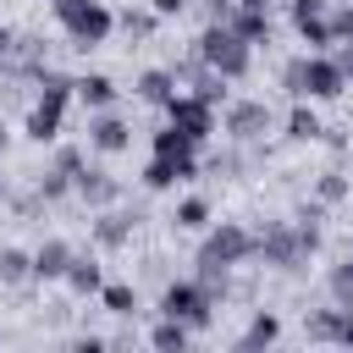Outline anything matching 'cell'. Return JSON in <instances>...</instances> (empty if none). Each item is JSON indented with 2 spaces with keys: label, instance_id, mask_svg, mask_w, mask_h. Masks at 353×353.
Wrapping results in <instances>:
<instances>
[{
  "label": "cell",
  "instance_id": "cell-14",
  "mask_svg": "<svg viewBox=\"0 0 353 353\" xmlns=\"http://www.w3.org/2000/svg\"><path fill=\"white\" fill-rule=\"evenodd\" d=\"M127 138H132V127H127L121 116H99V121L88 127V143H94V149H105V154L127 149Z\"/></svg>",
  "mask_w": 353,
  "mask_h": 353
},
{
  "label": "cell",
  "instance_id": "cell-7",
  "mask_svg": "<svg viewBox=\"0 0 353 353\" xmlns=\"http://www.w3.org/2000/svg\"><path fill=\"white\" fill-rule=\"evenodd\" d=\"M165 116H171V127H182L193 143H204V138L215 132V105L199 99V94H171V99H165Z\"/></svg>",
  "mask_w": 353,
  "mask_h": 353
},
{
  "label": "cell",
  "instance_id": "cell-33",
  "mask_svg": "<svg viewBox=\"0 0 353 353\" xmlns=\"http://www.w3.org/2000/svg\"><path fill=\"white\" fill-rule=\"evenodd\" d=\"M281 83H287V88H292V94H303V61H292V66H287V72H281Z\"/></svg>",
  "mask_w": 353,
  "mask_h": 353
},
{
  "label": "cell",
  "instance_id": "cell-4",
  "mask_svg": "<svg viewBox=\"0 0 353 353\" xmlns=\"http://www.w3.org/2000/svg\"><path fill=\"white\" fill-rule=\"evenodd\" d=\"M50 6H55L61 28H66L77 44H105V33H110V11H105L99 0H50Z\"/></svg>",
  "mask_w": 353,
  "mask_h": 353
},
{
  "label": "cell",
  "instance_id": "cell-19",
  "mask_svg": "<svg viewBox=\"0 0 353 353\" xmlns=\"http://www.w3.org/2000/svg\"><path fill=\"white\" fill-rule=\"evenodd\" d=\"M298 22V33H303V44H314V50H325V44H336V33H331V17H320V11H303V17H292Z\"/></svg>",
  "mask_w": 353,
  "mask_h": 353
},
{
  "label": "cell",
  "instance_id": "cell-36",
  "mask_svg": "<svg viewBox=\"0 0 353 353\" xmlns=\"http://www.w3.org/2000/svg\"><path fill=\"white\" fill-rule=\"evenodd\" d=\"M149 6H154V17H176L188 0H149Z\"/></svg>",
  "mask_w": 353,
  "mask_h": 353
},
{
  "label": "cell",
  "instance_id": "cell-26",
  "mask_svg": "<svg viewBox=\"0 0 353 353\" xmlns=\"http://www.w3.org/2000/svg\"><path fill=\"white\" fill-rule=\"evenodd\" d=\"M188 331H193L188 320H171V314H165V320L154 325V347H182V342H188Z\"/></svg>",
  "mask_w": 353,
  "mask_h": 353
},
{
  "label": "cell",
  "instance_id": "cell-30",
  "mask_svg": "<svg viewBox=\"0 0 353 353\" xmlns=\"http://www.w3.org/2000/svg\"><path fill=\"white\" fill-rule=\"evenodd\" d=\"M121 28H127L132 39H143V33H154V6H149V11H127V17H121Z\"/></svg>",
  "mask_w": 353,
  "mask_h": 353
},
{
  "label": "cell",
  "instance_id": "cell-28",
  "mask_svg": "<svg viewBox=\"0 0 353 353\" xmlns=\"http://www.w3.org/2000/svg\"><path fill=\"white\" fill-rule=\"evenodd\" d=\"M66 188H72V176H66V171H61V165H55V171H44V176H39V199H61V193H66Z\"/></svg>",
  "mask_w": 353,
  "mask_h": 353
},
{
  "label": "cell",
  "instance_id": "cell-20",
  "mask_svg": "<svg viewBox=\"0 0 353 353\" xmlns=\"http://www.w3.org/2000/svg\"><path fill=\"white\" fill-rule=\"evenodd\" d=\"M138 94H143L149 105H165V99L176 94V72H143V77H138Z\"/></svg>",
  "mask_w": 353,
  "mask_h": 353
},
{
  "label": "cell",
  "instance_id": "cell-27",
  "mask_svg": "<svg viewBox=\"0 0 353 353\" xmlns=\"http://www.w3.org/2000/svg\"><path fill=\"white\" fill-rule=\"evenodd\" d=\"M331 298L353 309V254H347V259H342V265L331 270Z\"/></svg>",
  "mask_w": 353,
  "mask_h": 353
},
{
  "label": "cell",
  "instance_id": "cell-24",
  "mask_svg": "<svg viewBox=\"0 0 353 353\" xmlns=\"http://www.w3.org/2000/svg\"><path fill=\"white\" fill-rule=\"evenodd\" d=\"M276 336H281V320H276V314H254V325H248L243 342H248V347H270Z\"/></svg>",
  "mask_w": 353,
  "mask_h": 353
},
{
  "label": "cell",
  "instance_id": "cell-16",
  "mask_svg": "<svg viewBox=\"0 0 353 353\" xmlns=\"http://www.w3.org/2000/svg\"><path fill=\"white\" fill-rule=\"evenodd\" d=\"M132 237V215H116V210H105L99 221H94V243L99 248H121Z\"/></svg>",
  "mask_w": 353,
  "mask_h": 353
},
{
  "label": "cell",
  "instance_id": "cell-17",
  "mask_svg": "<svg viewBox=\"0 0 353 353\" xmlns=\"http://www.w3.org/2000/svg\"><path fill=\"white\" fill-rule=\"evenodd\" d=\"M66 287L88 298V292H99V287H105V276H99V265H94L88 254H72V265H66Z\"/></svg>",
  "mask_w": 353,
  "mask_h": 353
},
{
  "label": "cell",
  "instance_id": "cell-6",
  "mask_svg": "<svg viewBox=\"0 0 353 353\" xmlns=\"http://www.w3.org/2000/svg\"><path fill=\"white\" fill-rule=\"evenodd\" d=\"M210 309H215V298L204 292V281H171V287L160 292V314H171V320L204 325V320H210Z\"/></svg>",
  "mask_w": 353,
  "mask_h": 353
},
{
  "label": "cell",
  "instance_id": "cell-13",
  "mask_svg": "<svg viewBox=\"0 0 353 353\" xmlns=\"http://www.w3.org/2000/svg\"><path fill=\"white\" fill-rule=\"evenodd\" d=\"M66 265H72V248H66L61 237H50V243L33 254V276H39V281H66Z\"/></svg>",
  "mask_w": 353,
  "mask_h": 353
},
{
  "label": "cell",
  "instance_id": "cell-32",
  "mask_svg": "<svg viewBox=\"0 0 353 353\" xmlns=\"http://www.w3.org/2000/svg\"><path fill=\"white\" fill-rule=\"evenodd\" d=\"M331 33H336V44H347V39H353V6L331 17Z\"/></svg>",
  "mask_w": 353,
  "mask_h": 353
},
{
  "label": "cell",
  "instance_id": "cell-41",
  "mask_svg": "<svg viewBox=\"0 0 353 353\" xmlns=\"http://www.w3.org/2000/svg\"><path fill=\"white\" fill-rule=\"evenodd\" d=\"M243 6H265V0H243Z\"/></svg>",
  "mask_w": 353,
  "mask_h": 353
},
{
  "label": "cell",
  "instance_id": "cell-2",
  "mask_svg": "<svg viewBox=\"0 0 353 353\" xmlns=\"http://www.w3.org/2000/svg\"><path fill=\"white\" fill-rule=\"evenodd\" d=\"M39 99H33V110H28V138L33 143H50L55 132H61V116H66V94L77 88V83H66L61 72H44L39 66Z\"/></svg>",
  "mask_w": 353,
  "mask_h": 353
},
{
  "label": "cell",
  "instance_id": "cell-15",
  "mask_svg": "<svg viewBox=\"0 0 353 353\" xmlns=\"http://www.w3.org/2000/svg\"><path fill=\"white\" fill-rule=\"evenodd\" d=\"M226 22L248 39V44H259V39H270V17H265V6H237V11H226Z\"/></svg>",
  "mask_w": 353,
  "mask_h": 353
},
{
  "label": "cell",
  "instance_id": "cell-31",
  "mask_svg": "<svg viewBox=\"0 0 353 353\" xmlns=\"http://www.w3.org/2000/svg\"><path fill=\"white\" fill-rule=\"evenodd\" d=\"M336 199H347V176L325 171V176H320V204H336Z\"/></svg>",
  "mask_w": 353,
  "mask_h": 353
},
{
  "label": "cell",
  "instance_id": "cell-40",
  "mask_svg": "<svg viewBox=\"0 0 353 353\" xmlns=\"http://www.w3.org/2000/svg\"><path fill=\"white\" fill-rule=\"evenodd\" d=\"M0 199H6V176H0Z\"/></svg>",
  "mask_w": 353,
  "mask_h": 353
},
{
  "label": "cell",
  "instance_id": "cell-39",
  "mask_svg": "<svg viewBox=\"0 0 353 353\" xmlns=\"http://www.w3.org/2000/svg\"><path fill=\"white\" fill-rule=\"evenodd\" d=\"M0 149H6V127H0Z\"/></svg>",
  "mask_w": 353,
  "mask_h": 353
},
{
  "label": "cell",
  "instance_id": "cell-25",
  "mask_svg": "<svg viewBox=\"0 0 353 353\" xmlns=\"http://www.w3.org/2000/svg\"><path fill=\"white\" fill-rule=\"evenodd\" d=\"M287 132H292V138H320V116H314L309 105H292V116H287Z\"/></svg>",
  "mask_w": 353,
  "mask_h": 353
},
{
  "label": "cell",
  "instance_id": "cell-12",
  "mask_svg": "<svg viewBox=\"0 0 353 353\" xmlns=\"http://www.w3.org/2000/svg\"><path fill=\"white\" fill-rule=\"evenodd\" d=\"M309 336L314 342H347L353 336V309L342 303V309H320L314 320H309Z\"/></svg>",
  "mask_w": 353,
  "mask_h": 353
},
{
  "label": "cell",
  "instance_id": "cell-38",
  "mask_svg": "<svg viewBox=\"0 0 353 353\" xmlns=\"http://www.w3.org/2000/svg\"><path fill=\"white\" fill-rule=\"evenodd\" d=\"M6 55H11V33L0 28V66H6Z\"/></svg>",
  "mask_w": 353,
  "mask_h": 353
},
{
  "label": "cell",
  "instance_id": "cell-18",
  "mask_svg": "<svg viewBox=\"0 0 353 353\" xmlns=\"http://www.w3.org/2000/svg\"><path fill=\"white\" fill-rule=\"evenodd\" d=\"M77 94H83V105H88V110H110L116 83H110L105 72H88V77H77Z\"/></svg>",
  "mask_w": 353,
  "mask_h": 353
},
{
  "label": "cell",
  "instance_id": "cell-35",
  "mask_svg": "<svg viewBox=\"0 0 353 353\" xmlns=\"http://www.w3.org/2000/svg\"><path fill=\"white\" fill-rule=\"evenodd\" d=\"M336 66H342V77H347V83H353V39H347V44H342V50H336Z\"/></svg>",
  "mask_w": 353,
  "mask_h": 353
},
{
  "label": "cell",
  "instance_id": "cell-22",
  "mask_svg": "<svg viewBox=\"0 0 353 353\" xmlns=\"http://www.w3.org/2000/svg\"><path fill=\"white\" fill-rule=\"evenodd\" d=\"M28 276H33V254L0 248V281H28Z\"/></svg>",
  "mask_w": 353,
  "mask_h": 353
},
{
  "label": "cell",
  "instance_id": "cell-9",
  "mask_svg": "<svg viewBox=\"0 0 353 353\" xmlns=\"http://www.w3.org/2000/svg\"><path fill=\"white\" fill-rule=\"evenodd\" d=\"M193 171H199L193 154H154V160L143 165V182H149V188H176V182H188Z\"/></svg>",
  "mask_w": 353,
  "mask_h": 353
},
{
  "label": "cell",
  "instance_id": "cell-8",
  "mask_svg": "<svg viewBox=\"0 0 353 353\" xmlns=\"http://www.w3.org/2000/svg\"><path fill=\"white\" fill-rule=\"evenodd\" d=\"M342 88H347V77H342L336 61H325V55H309V61H303V94H314V99H336Z\"/></svg>",
  "mask_w": 353,
  "mask_h": 353
},
{
  "label": "cell",
  "instance_id": "cell-37",
  "mask_svg": "<svg viewBox=\"0 0 353 353\" xmlns=\"http://www.w3.org/2000/svg\"><path fill=\"white\" fill-rule=\"evenodd\" d=\"M303 11H325V0H292V17H303Z\"/></svg>",
  "mask_w": 353,
  "mask_h": 353
},
{
  "label": "cell",
  "instance_id": "cell-29",
  "mask_svg": "<svg viewBox=\"0 0 353 353\" xmlns=\"http://www.w3.org/2000/svg\"><path fill=\"white\" fill-rule=\"evenodd\" d=\"M204 221H210V204H204V199H182L176 226H204Z\"/></svg>",
  "mask_w": 353,
  "mask_h": 353
},
{
  "label": "cell",
  "instance_id": "cell-5",
  "mask_svg": "<svg viewBox=\"0 0 353 353\" xmlns=\"http://www.w3.org/2000/svg\"><path fill=\"white\" fill-rule=\"evenodd\" d=\"M254 254V232H243V226H215L210 237H204V248H199V270H226V265H243Z\"/></svg>",
  "mask_w": 353,
  "mask_h": 353
},
{
  "label": "cell",
  "instance_id": "cell-10",
  "mask_svg": "<svg viewBox=\"0 0 353 353\" xmlns=\"http://www.w3.org/2000/svg\"><path fill=\"white\" fill-rule=\"evenodd\" d=\"M265 127H270V110H265L259 99H237V105L226 110V132H232V138H243V143H248V138H259Z\"/></svg>",
  "mask_w": 353,
  "mask_h": 353
},
{
  "label": "cell",
  "instance_id": "cell-21",
  "mask_svg": "<svg viewBox=\"0 0 353 353\" xmlns=\"http://www.w3.org/2000/svg\"><path fill=\"white\" fill-rule=\"evenodd\" d=\"M193 149H199V143H193L182 127H171V121L154 132V154H193Z\"/></svg>",
  "mask_w": 353,
  "mask_h": 353
},
{
  "label": "cell",
  "instance_id": "cell-42",
  "mask_svg": "<svg viewBox=\"0 0 353 353\" xmlns=\"http://www.w3.org/2000/svg\"><path fill=\"white\" fill-rule=\"evenodd\" d=\"M347 347H353V336H347Z\"/></svg>",
  "mask_w": 353,
  "mask_h": 353
},
{
  "label": "cell",
  "instance_id": "cell-11",
  "mask_svg": "<svg viewBox=\"0 0 353 353\" xmlns=\"http://www.w3.org/2000/svg\"><path fill=\"white\" fill-rule=\"evenodd\" d=\"M72 188H77V193H83V199H88L94 210L116 204V193H121V188H116V176H110V171H94V165H83V171L72 176Z\"/></svg>",
  "mask_w": 353,
  "mask_h": 353
},
{
  "label": "cell",
  "instance_id": "cell-3",
  "mask_svg": "<svg viewBox=\"0 0 353 353\" xmlns=\"http://www.w3.org/2000/svg\"><path fill=\"white\" fill-rule=\"evenodd\" d=\"M314 243H320V232H314V221L303 215V226H270L265 237H254V254H265V265L292 270L303 254H314Z\"/></svg>",
  "mask_w": 353,
  "mask_h": 353
},
{
  "label": "cell",
  "instance_id": "cell-23",
  "mask_svg": "<svg viewBox=\"0 0 353 353\" xmlns=\"http://www.w3.org/2000/svg\"><path fill=\"white\" fill-rule=\"evenodd\" d=\"M99 298H105V309H110V314H132V309H138V292H132L127 281H110V287H99Z\"/></svg>",
  "mask_w": 353,
  "mask_h": 353
},
{
  "label": "cell",
  "instance_id": "cell-34",
  "mask_svg": "<svg viewBox=\"0 0 353 353\" xmlns=\"http://www.w3.org/2000/svg\"><path fill=\"white\" fill-rule=\"evenodd\" d=\"M55 165H61L66 176H77V171H83V154H77V149H61V160H55Z\"/></svg>",
  "mask_w": 353,
  "mask_h": 353
},
{
  "label": "cell",
  "instance_id": "cell-1",
  "mask_svg": "<svg viewBox=\"0 0 353 353\" xmlns=\"http://www.w3.org/2000/svg\"><path fill=\"white\" fill-rule=\"evenodd\" d=\"M199 61L210 66V72H221V77H243L248 72V39L232 28V22H210L204 33H199Z\"/></svg>",
  "mask_w": 353,
  "mask_h": 353
}]
</instances>
